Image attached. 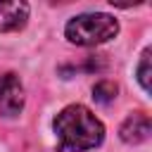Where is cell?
<instances>
[{"instance_id":"obj_1","label":"cell","mask_w":152,"mask_h":152,"mask_svg":"<svg viewBox=\"0 0 152 152\" xmlns=\"http://www.w3.org/2000/svg\"><path fill=\"white\" fill-rule=\"evenodd\" d=\"M52 128L62 152H86L104 140L102 121L86 104H66L55 116Z\"/></svg>"},{"instance_id":"obj_2","label":"cell","mask_w":152,"mask_h":152,"mask_svg":"<svg viewBox=\"0 0 152 152\" xmlns=\"http://www.w3.org/2000/svg\"><path fill=\"white\" fill-rule=\"evenodd\" d=\"M119 33V21L112 14L104 12H86V14H76L66 21L64 26V36L69 43L74 45H100L112 40Z\"/></svg>"},{"instance_id":"obj_3","label":"cell","mask_w":152,"mask_h":152,"mask_svg":"<svg viewBox=\"0 0 152 152\" xmlns=\"http://www.w3.org/2000/svg\"><path fill=\"white\" fill-rule=\"evenodd\" d=\"M24 109V86L17 74H5L0 78V114L17 116Z\"/></svg>"},{"instance_id":"obj_4","label":"cell","mask_w":152,"mask_h":152,"mask_svg":"<svg viewBox=\"0 0 152 152\" xmlns=\"http://www.w3.org/2000/svg\"><path fill=\"white\" fill-rule=\"evenodd\" d=\"M150 133H152V121H150V116L142 114V112H135V114L126 116V121H124L121 128H119L121 140L128 142V145L145 142V140L150 138Z\"/></svg>"},{"instance_id":"obj_5","label":"cell","mask_w":152,"mask_h":152,"mask_svg":"<svg viewBox=\"0 0 152 152\" xmlns=\"http://www.w3.org/2000/svg\"><path fill=\"white\" fill-rule=\"evenodd\" d=\"M28 5L26 2H0V33H12L26 26Z\"/></svg>"},{"instance_id":"obj_6","label":"cell","mask_w":152,"mask_h":152,"mask_svg":"<svg viewBox=\"0 0 152 152\" xmlns=\"http://www.w3.org/2000/svg\"><path fill=\"white\" fill-rule=\"evenodd\" d=\"M93 97H95L97 102L107 104V102H112V100L116 97V86H114L112 81H100V83H95V88H93Z\"/></svg>"},{"instance_id":"obj_7","label":"cell","mask_w":152,"mask_h":152,"mask_svg":"<svg viewBox=\"0 0 152 152\" xmlns=\"http://www.w3.org/2000/svg\"><path fill=\"white\" fill-rule=\"evenodd\" d=\"M150 55H152V50L147 48L140 57V64H138V81L145 93H150Z\"/></svg>"}]
</instances>
